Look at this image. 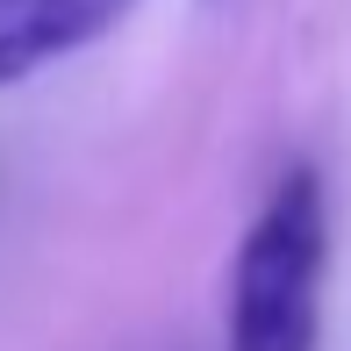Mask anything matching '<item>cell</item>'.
<instances>
[{"instance_id":"obj_1","label":"cell","mask_w":351,"mask_h":351,"mask_svg":"<svg viewBox=\"0 0 351 351\" xmlns=\"http://www.w3.org/2000/svg\"><path fill=\"white\" fill-rule=\"evenodd\" d=\"M330 273V194L315 165H287L230 265V351H315Z\"/></svg>"},{"instance_id":"obj_2","label":"cell","mask_w":351,"mask_h":351,"mask_svg":"<svg viewBox=\"0 0 351 351\" xmlns=\"http://www.w3.org/2000/svg\"><path fill=\"white\" fill-rule=\"evenodd\" d=\"M130 14V0H0V86L86 51Z\"/></svg>"}]
</instances>
